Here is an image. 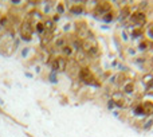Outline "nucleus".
<instances>
[{"label": "nucleus", "instance_id": "obj_6", "mask_svg": "<svg viewBox=\"0 0 153 137\" xmlns=\"http://www.w3.org/2000/svg\"><path fill=\"white\" fill-rule=\"evenodd\" d=\"M85 11V4H73L70 7V12L73 15H81Z\"/></svg>", "mask_w": 153, "mask_h": 137}, {"label": "nucleus", "instance_id": "obj_5", "mask_svg": "<svg viewBox=\"0 0 153 137\" xmlns=\"http://www.w3.org/2000/svg\"><path fill=\"white\" fill-rule=\"evenodd\" d=\"M152 46H153V42H150L148 38H145V39H141L140 44H138V49L141 51H148L149 49H152Z\"/></svg>", "mask_w": 153, "mask_h": 137}, {"label": "nucleus", "instance_id": "obj_11", "mask_svg": "<svg viewBox=\"0 0 153 137\" xmlns=\"http://www.w3.org/2000/svg\"><path fill=\"white\" fill-rule=\"evenodd\" d=\"M66 11V7H65V3L63 1H59L57 4V13H59V15H62V13Z\"/></svg>", "mask_w": 153, "mask_h": 137}, {"label": "nucleus", "instance_id": "obj_8", "mask_svg": "<svg viewBox=\"0 0 153 137\" xmlns=\"http://www.w3.org/2000/svg\"><path fill=\"white\" fill-rule=\"evenodd\" d=\"M145 34V28L144 27H136L133 32H132V38L133 39H137V38H141V36Z\"/></svg>", "mask_w": 153, "mask_h": 137}, {"label": "nucleus", "instance_id": "obj_7", "mask_svg": "<svg viewBox=\"0 0 153 137\" xmlns=\"http://www.w3.org/2000/svg\"><path fill=\"white\" fill-rule=\"evenodd\" d=\"M116 18H117V15H116V13L113 12V9H112L110 12L105 13L104 16H101V19H102V22H105V23H112Z\"/></svg>", "mask_w": 153, "mask_h": 137}, {"label": "nucleus", "instance_id": "obj_3", "mask_svg": "<svg viewBox=\"0 0 153 137\" xmlns=\"http://www.w3.org/2000/svg\"><path fill=\"white\" fill-rule=\"evenodd\" d=\"M112 8H113V5H112L110 1H108V0H102V1H100V3H97L96 4L94 11H93V15H94V16H104L105 13L110 12Z\"/></svg>", "mask_w": 153, "mask_h": 137}, {"label": "nucleus", "instance_id": "obj_10", "mask_svg": "<svg viewBox=\"0 0 153 137\" xmlns=\"http://www.w3.org/2000/svg\"><path fill=\"white\" fill-rule=\"evenodd\" d=\"M44 31H46V26H44V23H43V22L35 23V32L38 34V35H42Z\"/></svg>", "mask_w": 153, "mask_h": 137}, {"label": "nucleus", "instance_id": "obj_12", "mask_svg": "<svg viewBox=\"0 0 153 137\" xmlns=\"http://www.w3.org/2000/svg\"><path fill=\"white\" fill-rule=\"evenodd\" d=\"M109 105H108V108L109 109H113V108H116V102H114V100H109V102H108Z\"/></svg>", "mask_w": 153, "mask_h": 137}, {"label": "nucleus", "instance_id": "obj_9", "mask_svg": "<svg viewBox=\"0 0 153 137\" xmlns=\"http://www.w3.org/2000/svg\"><path fill=\"white\" fill-rule=\"evenodd\" d=\"M124 93H128L130 94L134 92V82H132V81H129V82H126V84L124 85Z\"/></svg>", "mask_w": 153, "mask_h": 137}, {"label": "nucleus", "instance_id": "obj_13", "mask_svg": "<svg viewBox=\"0 0 153 137\" xmlns=\"http://www.w3.org/2000/svg\"><path fill=\"white\" fill-rule=\"evenodd\" d=\"M11 1H12V4H16V5L22 4V0H11Z\"/></svg>", "mask_w": 153, "mask_h": 137}, {"label": "nucleus", "instance_id": "obj_1", "mask_svg": "<svg viewBox=\"0 0 153 137\" xmlns=\"http://www.w3.org/2000/svg\"><path fill=\"white\" fill-rule=\"evenodd\" d=\"M78 78H79V81H82V82H85V84H88V85H96V86H100L98 80L94 77L93 71L86 66L81 67V70H79V73H78Z\"/></svg>", "mask_w": 153, "mask_h": 137}, {"label": "nucleus", "instance_id": "obj_4", "mask_svg": "<svg viewBox=\"0 0 153 137\" xmlns=\"http://www.w3.org/2000/svg\"><path fill=\"white\" fill-rule=\"evenodd\" d=\"M61 53H62V57L70 59V57H73V55L75 54V50L71 44H66V46H63V47L61 49Z\"/></svg>", "mask_w": 153, "mask_h": 137}, {"label": "nucleus", "instance_id": "obj_2", "mask_svg": "<svg viewBox=\"0 0 153 137\" xmlns=\"http://www.w3.org/2000/svg\"><path fill=\"white\" fill-rule=\"evenodd\" d=\"M129 20H130V24L134 27H142L146 23V13L141 9H137L136 12L130 13L129 16Z\"/></svg>", "mask_w": 153, "mask_h": 137}]
</instances>
